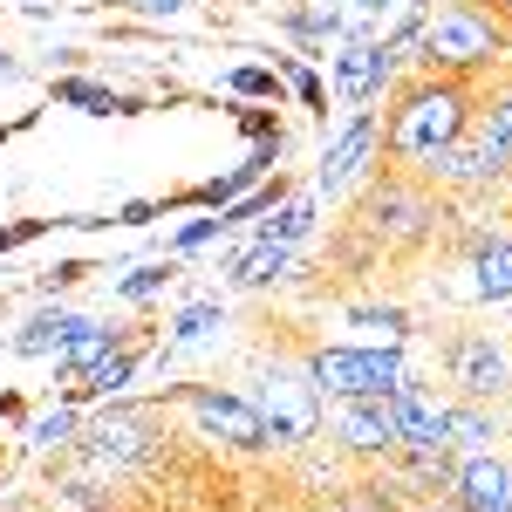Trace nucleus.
<instances>
[{
	"instance_id": "obj_1",
	"label": "nucleus",
	"mask_w": 512,
	"mask_h": 512,
	"mask_svg": "<svg viewBox=\"0 0 512 512\" xmlns=\"http://www.w3.org/2000/svg\"><path fill=\"white\" fill-rule=\"evenodd\" d=\"M478 117V96L465 76H410L396 82L390 96V117H383V158L396 171H424V164L444 151V144H458Z\"/></svg>"
},
{
	"instance_id": "obj_2",
	"label": "nucleus",
	"mask_w": 512,
	"mask_h": 512,
	"mask_svg": "<svg viewBox=\"0 0 512 512\" xmlns=\"http://www.w3.org/2000/svg\"><path fill=\"white\" fill-rule=\"evenodd\" d=\"M506 48H512L506 21H499L485 0H444L437 14H424V28H417V41H410V69H417V76L478 82Z\"/></svg>"
},
{
	"instance_id": "obj_3",
	"label": "nucleus",
	"mask_w": 512,
	"mask_h": 512,
	"mask_svg": "<svg viewBox=\"0 0 512 512\" xmlns=\"http://www.w3.org/2000/svg\"><path fill=\"white\" fill-rule=\"evenodd\" d=\"M308 362V383L321 390V403H349V396H390L410 383V362H403V342H383V349H301Z\"/></svg>"
},
{
	"instance_id": "obj_4",
	"label": "nucleus",
	"mask_w": 512,
	"mask_h": 512,
	"mask_svg": "<svg viewBox=\"0 0 512 512\" xmlns=\"http://www.w3.org/2000/svg\"><path fill=\"white\" fill-rule=\"evenodd\" d=\"M164 403H178L185 417H192L198 431L192 437H212V444H233V451H267L274 437H267V417L233 390H212V383H178V390H164Z\"/></svg>"
},
{
	"instance_id": "obj_5",
	"label": "nucleus",
	"mask_w": 512,
	"mask_h": 512,
	"mask_svg": "<svg viewBox=\"0 0 512 512\" xmlns=\"http://www.w3.org/2000/svg\"><path fill=\"white\" fill-rule=\"evenodd\" d=\"M253 410L267 417V437L274 444H308L321 437V390L308 383V362H280L260 376V396H253Z\"/></svg>"
},
{
	"instance_id": "obj_6",
	"label": "nucleus",
	"mask_w": 512,
	"mask_h": 512,
	"mask_svg": "<svg viewBox=\"0 0 512 512\" xmlns=\"http://www.w3.org/2000/svg\"><path fill=\"white\" fill-rule=\"evenodd\" d=\"M444 376L458 383L465 403H499L512 390V349L492 342L485 328H465V335L444 342Z\"/></svg>"
},
{
	"instance_id": "obj_7",
	"label": "nucleus",
	"mask_w": 512,
	"mask_h": 512,
	"mask_svg": "<svg viewBox=\"0 0 512 512\" xmlns=\"http://www.w3.org/2000/svg\"><path fill=\"white\" fill-rule=\"evenodd\" d=\"M376 164H383V123H376V110H349L342 137L321 151L315 198H342V192H355V185H362Z\"/></svg>"
},
{
	"instance_id": "obj_8",
	"label": "nucleus",
	"mask_w": 512,
	"mask_h": 512,
	"mask_svg": "<svg viewBox=\"0 0 512 512\" xmlns=\"http://www.w3.org/2000/svg\"><path fill=\"white\" fill-rule=\"evenodd\" d=\"M328 437L349 451V458H396V417L390 396H349V403H328Z\"/></svg>"
},
{
	"instance_id": "obj_9",
	"label": "nucleus",
	"mask_w": 512,
	"mask_h": 512,
	"mask_svg": "<svg viewBox=\"0 0 512 512\" xmlns=\"http://www.w3.org/2000/svg\"><path fill=\"white\" fill-rule=\"evenodd\" d=\"M437 499L451 512H512V465L499 451H472L451 465V485Z\"/></svg>"
},
{
	"instance_id": "obj_10",
	"label": "nucleus",
	"mask_w": 512,
	"mask_h": 512,
	"mask_svg": "<svg viewBox=\"0 0 512 512\" xmlns=\"http://www.w3.org/2000/svg\"><path fill=\"white\" fill-rule=\"evenodd\" d=\"M390 417H396V451H451V403L424 390L417 376L403 390H390Z\"/></svg>"
},
{
	"instance_id": "obj_11",
	"label": "nucleus",
	"mask_w": 512,
	"mask_h": 512,
	"mask_svg": "<svg viewBox=\"0 0 512 512\" xmlns=\"http://www.w3.org/2000/svg\"><path fill=\"white\" fill-rule=\"evenodd\" d=\"M396 55H403L396 41H349L335 55V89L349 110H376V96L396 82Z\"/></svg>"
},
{
	"instance_id": "obj_12",
	"label": "nucleus",
	"mask_w": 512,
	"mask_h": 512,
	"mask_svg": "<svg viewBox=\"0 0 512 512\" xmlns=\"http://www.w3.org/2000/svg\"><path fill=\"white\" fill-rule=\"evenodd\" d=\"M144 355H151V335H123L110 355H96L82 376H69V383H62V403H110V396H123L130 383H137Z\"/></svg>"
},
{
	"instance_id": "obj_13",
	"label": "nucleus",
	"mask_w": 512,
	"mask_h": 512,
	"mask_svg": "<svg viewBox=\"0 0 512 512\" xmlns=\"http://www.w3.org/2000/svg\"><path fill=\"white\" fill-rule=\"evenodd\" d=\"M465 267H472V301L512 308V239L506 233H465Z\"/></svg>"
},
{
	"instance_id": "obj_14",
	"label": "nucleus",
	"mask_w": 512,
	"mask_h": 512,
	"mask_svg": "<svg viewBox=\"0 0 512 512\" xmlns=\"http://www.w3.org/2000/svg\"><path fill=\"white\" fill-rule=\"evenodd\" d=\"M123 335H130V328H103V321L76 315V328H69V342L55 349V376H62V383H69V376H82V369H89L96 355H110V349H117Z\"/></svg>"
},
{
	"instance_id": "obj_15",
	"label": "nucleus",
	"mask_w": 512,
	"mask_h": 512,
	"mask_svg": "<svg viewBox=\"0 0 512 512\" xmlns=\"http://www.w3.org/2000/svg\"><path fill=\"white\" fill-rule=\"evenodd\" d=\"M294 253H301V246H280V239H260V233H253V246H246V253L233 260V274H226V280H233L239 294H253V287H274V280L294 267Z\"/></svg>"
},
{
	"instance_id": "obj_16",
	"label": "nucleus",
	"mask_w": 512,
	"mask_h": 512,
	"mask_svg": "<svg viewBox=\"0 0 512 512\" xmlns=\"http://www.w3.org/2000/svg\"><path fill=\"white\" fill-rule=\"evenodd\" d=\"M55 103L89 110V117H137V103H130L123 89H103V82H89V76H62L55 82Z\"/></svg>"
},
{
	"instance_id": "obj_17",
	"label": "nucleus",
	"mask_w": 512,
	"mask_h": 512,
	"mask_svg": "<svg viewBox=\"0 0 512 512\" xmlns=\"http://www.w3.org/2000/svg\"><path fill=\"white\" fill-rule=\"evenodd\" d=\"M315 219H321V198L315 192H287L274 205V219L260 226V239H280V246H301V239L315 233Z\"/></svg>"
},
{
	"instance_id": "obj_18",
	"label": "nucleus",
	"mask_w": 512,
	"mask_h": 512,
	"mask_svg": "<svg viewBox=\"0 0 512 512\" xmlns=\"http://www.w3.org/2000/svg\"><path fill=\"white\" fill-rule=\"evenodd\" d=\"M499 444V410L492 403H451V451H492Z\"/></svg>"
},
{
	"instance_id": "obj_19",
	"label": "nucleus",
	"mask_w": 512,
	"mask_h": 512,
	"mask_svg": "<svg viewBox=\"0 0 512 512\" xmlns=\"http://www.w3.org/2000/svg\"><path fill=\"white\" fill-rule=\"evenodd\" d=\"M349 321L355 328H376L383 342H410L417 335V321H410L403 301H349Z\"/></svg>"
},
{
	"instance_id": "obj_20",
	"label": "nucleus",
	"mask_w": 512,
	"mask_h": 512,
	"mask_svg": "<svg viewBox=\"0 0 512 512\" xmlns=\"http://www.w3.org/2000/svg\"><path fill=\"white\" fill-rule=\"evenodd\" d=\"M212 328H226V308H219V294H205V301H192L185 315L171 321V342L164 349H192V342H205Z\"/></svg>"
},
{
	"instance_id": "obj_21",
	"label": "nucleus",
	"mask_w": 512,
	"mask_h": 512,
	"mask_svg": "<svg viewBox=\"0 0 512 512\" xmlns=\"http://www.w3.org/2000/svg\"><path fill=\"white\" fill-rule=\"evenodd\" d=\"M69 328H76V315H62V308H55V315H35L21 335H14V349L21 355H55L62 342H69Z\"/></svg>"
},
{
	"instance_id": "obj_22",
	"label": "nucleus",
	"mask_w": 512,
	"mask_h": 512,
	"mask_svg": "<svg viewBox=\"0 0 512 512\" xmlns=\"http://www.w3.org/2000/svg\"><path fill=\"white\" fill-rule=\"evenodd\" d=\"M171 280H178V260H144L130 280H117V294H123V301H151V294L171 287Z\"/></svg>"
},
{
	"instance_id": "obj_23",
	"label": "nucleus",
	"mask_w": 512,
	"mask_h": 512,
	"mask_svg": "<svg viewBox=\"0 0 512 512\" xmlns=\"http://www.w3.org/2000/svg\"><path fill=\"white\" fill-rule=\"evenodd\" d=\"M472 130H485L492 144H506V158H512V82H506V89H492V103L472 117Z\"/></svg>"
},
{
	"instance_id": "obj_24",
	"label": "nucleus",
	"mask_w": 512,
	"mask_h": 512,
	"mask_svg": "<svg viewBox=\"0 0 512 512\" xmlns=\"http://www.w3.org/2000/svg\"><path fill=\"white\" fill-rule=\"evenodd\" d=\"M69 431H82L76 403H62V410H48V417H35V424H28V437H35L41 451H48V444H69Z\"/></svg>"
},
{
	"instance_id": "obj_25",
	"label": "nucleus",
	"mask_w": 512,
	"mask_h": 512,
	"mask_svg": "<svg viewBox=\"0 0 512 512\" xmlns=\"http://www.w3.org/2000/svg\"><path fill=\"white\" fill-rule=\"evenodd\" d=\"M219 233H226V212H198L192 226H178V233H171V253H198L205 239H219Z\"/></svg>"
},
{
	"instance_id": "obj_26",
	"label": "nucleus",
	"mask_w": 512,
	"mask_h": 512,
	"mask_svg": "<svg viewBox=\"0 0 512 512\" xmlns=\"http://www.w3.org/2000/svg\"><path fill=\"white\" fill-rule=\"evenodd\" d=\"M287 28H294L301 41H335L342 35V14H335V7H308V14H294Z\"/></svg>"
},
{
	"instance_id": "obj_27",
	"label": "nucleus",
	"mask_w": 512,
	"mask_h": 512,
	"mask_svg": "<svg viewBox=\"0 0 512 512\" xmlns=\"http://www.w3.org/2000/svg\"><path fill=\"white\" fill-rule=\"evenodd\" d=\"M233 96H260V103H280V76H274V69H239V76H233Z\"/></svg>"
},
{
	"instance_id": "obj_28",
	"label": "nucleus",
	"mask_w": 512,
	"mask_h": 512,
	"mask_svg": "<svg viewBox=\"0 0 512 512\" xmlns=\"http://www.w3.org/2000/svg\"><path fill=\"white\" fill-rule=\"evenodd\" d=\"M48 226H62V219H14V226H0V253H14V246H28V239H41Z\"/></svg>"
},
{
	"instance_id": "obj_29",
	"label": "nucleus",
	"mask_w": 512,
	"mask_h": 512,
	"mask_svg": "<svg viewBox=\"0 0 512 512\" xmlns=\"http://www.w3.org/2000/svg\"><path fill=\"white\" fill-rule=\"evenodd\" d=\"M294 96H301V103H308L315 117H328V89H321L315 69H294Z\"/></svg>"
},
{
	"instance_id": "obj_30",
	"label": "nucleus",
	"mask_w": 512,
	"mask_h": 512,
	"mask_svg": "<svg viewBox=\"0 0 512 512\" xmlns=\"http://www.w3.org/2000/svg\"><path fill=\"white\" fill-rule=\"evenodd\" d=\"M158 212H164V198H130V205L117 212V226H151Z\"/></svg>"
},
{
	"instance_id": "obj_31",
	"label": "nucleus",
	"mask_w": 512,
	"mask_h": 512,
	"mask_svg": "<svg viewBox=\"0 0 512 512\" xmlns=\"http://www.w3.org/2000/svg\"><path fill=\"white\" fill-rule=\"evenodd\" d=\"M239 130H246L253 144H267V137H280V123L267 117V110H239Z\"/></svg>"
},
{
	"instance_id": "obj_32",
	"label": "nucleus",
	"mask_w": 512,
	"mask_h": 512,
	"mask_svg": "<svg viewBox=\"0 0 512 512\" xmlns=\"http://www.w3.org/2000/svg\"><path fill=\"white\" fill-rule=\"evenodd\" d=\"M82 274H89V267H82V260H69V267H55V274H41V287H48V294H55V287H76Z\"/></svg>"
},
{
	"instance_id": "obj_33",
	"label": "nucleus",
	"mask_w": 512,
	"mask_h": 512,
	"mask_svg": "<svg viewBox=\"0 0 512 512\" xmlns=\"http://www.w3.org/2000/svg\"><path fill=\"white\" fill-rule=\"evenodd\" d=\"M130 14H185V0H123Z\"/></svg>"
},
{
	"instance_id": "obj_34",
	"label": "nucleus",
	"mask_w": 512,
	"mask_h": 512,
	"mask_svg": "<svg viewBox=\"0 0 512 512\" xmlns=\"http://www.w3.org/2000/svg\"><path fill=\"white\" fill-rule=\"evenodd\" d=\"M485 7H492V14H499V21H512V0H485Z\"/></svg>"
},
{
	"instance_id": "obj_35",
	"label": "nucleus",
	"mask_w": 512,
	"mask_h": 512,
	"mask_svg": "<svg viewBox=\"0 0 512 512\" xmlns=\"http://www.w3.org/2000/svg\"><path fill=\"white\" fill-rule=\"evenodd\" d=\"M0 76H14V55H7V48H0Z\"/></svg>"
},
{
	"instance_id": "obj_36",
	"label": "nucleus",
	"mask_w": 512,
	"mask_h": 512,
	"mask_svg": "<svg viewBox=\"0 0 512 512\" xmlns=\"http://www.w3.org/2000/svg\"><path fill=\"white\" fill-rule=\"evenodd\" d=\"M315 7H328V0H315Z\"/></svg>"
},
{
	"instance_id": "obj_37",
	"label": "nucleus",
	"mask_w": 512,
	"mask_h": 512,
	"mask_svg": "<svg viewBox=\"0 0 512 512\" xmlns=\"http://www.w3.org/2000/svg\"><path fill=\"white\" fill-rule=\"evenodd\" d=\"M506 424H512V410H506Z\"/></svg>"
}]
</instances>
